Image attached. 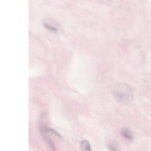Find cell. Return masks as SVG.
Wrapping results in <instances>:
<instances>
[{
  "label": "cell",
  "mask_w": 151,
  "mask_h": 151,
  "mask_svg": "<svg viewBox=\"0 0 151 151\" xmlns=\"http://www.w3.org/2000/svg\"><path fill=\"white\" fill-rule=\"evenodd\" d=\"M115 99L122 104H127L130 101L133 96L131 87L128 84L121 83L118 84L116 89L113 92Z\"/></svg>",
  "instance_id": "obj_1"
},
{
  "label": "cell",
  "mask_w": 151,
  "mask_h": 151,
  "mask_svg": "<svg viewBox=\"0 0 151 151\" xmlns=\"http://www.w3.org/2000/svg\"><path fill=\"white\" fill-rule=\"evenodd\" d=\"M39 128L40 133H50L60 138H62V136L57 131L49 127L45 123H40Z\"/></svg>",
  "instance_id": "obj_2"
},
{
  "label": "cell",
  "mask_w": 151,
  "mask_h": 151,
  "mask_svg": "<svg viewBox=\"0 0 151 151\" xmlns=\"http://www.w3.org/2000/svg\"><path fill=\"white\" fill-rule=\"evenodd\" d=\"M121 135L127 140L132 141L133 139V136L130 131L127 128H123L120 130Z\"/></svg>",
  "instance_id": "obj_3"
},
{
  "label": "cell",
  "mask_w": 151,
  "mask_h": 151,
  "mask_svg": "<svg viewBox=\"0 0 151 151\" xmlns=\"http://www.w3.org/2000/svg\"><path fill=\"white\" fill-rule=\"evenodd\" d=\"M42 137L52 151H55V146L52 139L46 133H41Z\"/></svg>",
  "instance_id": "obj_4"
},
{
  "label": "cell",
  "mask_w": 151,
  "mask_h": 151,
  "mask_svg": "<svg viewBox=\"0 0 151 151\" xmlns=\"http://www.w3.org/2000/svg\"><path fill=\"white\" fill-rule=\"evenodd\" d=\"M81 147L82 151H91L90 144L87 140H84L81 142Z\"/></svg>",
  "instance_id": "obj_5"
},
{
  "label": "cell",
  "mask_w": 151,
  "mask_h": 151,
  "mask_svg": "<svg viewBox=\"0 0 151 151\" xmlns=\"http://www.w3.org/2000/svg\"><path fill=\"white\" fill-rule=\"evenodd\" d=\"M108 147L110 151H119L116 146L112 144H109Z\"/></svg>",
  "instance_id": "obj_6"
},
{
  "label": "cell",
  "mask_w": 151,
  "mask_h": 151,
  "mask_svg": "<svg viewBox=\"0 0 151 151\" xmlns=\"http://www.w3.org/2000/svg\"><path fill=\"white\" fill-rule=\"evenodd\" d=\"M43 25L46 28L52 31L56 32L57 31V29L56 28L47 23H43Z\"/></svg>",
  "instance_id": "obj_7"
}]
</instances>
